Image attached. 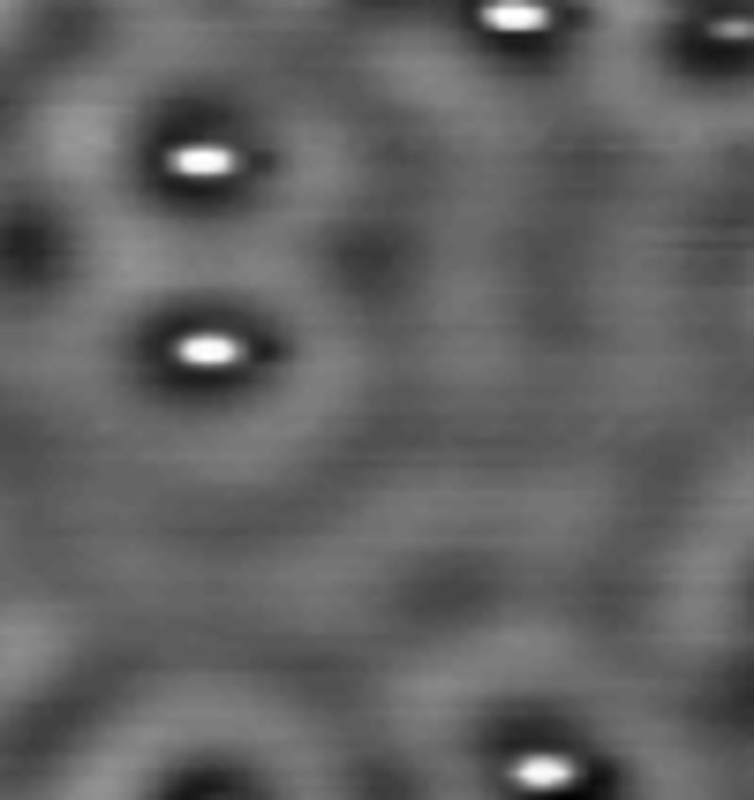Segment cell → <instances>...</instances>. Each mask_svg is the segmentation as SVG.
Segmentation results:
<instances>
[{
  "label": "cell",
  "instance_id": "cell-2",
  "mask_svg": "<svg viewBox=\"0 0 754 800\" xmlns=\"http://www.w3.org/2000/svg\"><path fill=\"white\" fill-rule=\"evenodd\" d=\"M174 355H181V363H234L242 347H234L227 333H189L181 347H174Z\"/></svg>",
  "mask_w": 754,
  "mask_h": 800
},
{
  "label": "cell",
  "instance_id": "cell-3",
  "mask_svg": "<svg viewBox=\"0 0 754 800\" xmlns=\"http://www.w3.org/2000/svg\"><path fill=\"white\" fill-rule=\"evenodd\" d=\"M513 778H521V786H574V762L566 756H528Z\"/></svg>",
  "mask_w": 754,
  "mask_h": 800
},
{
  "label": "cell",
  "instance_id": "cell-1",
  "mask_svg": "<svg viewBox=\"0 0 754 800\" xmlns=\"http://www.w3.org/2000/svg\"><path fill=\"white\" fill-rule=\"evenodd\" d=\"M167 167L181 174V181H197V174H205V181H219V174H234V152H227V144H174Z\"/></svg>",
  "mask_w": 754,
  "mask_h": 800
},
{
  "label": "cell",
  "instance_id": "cell-4",
  "mask_svg": "<svg viewBox=\"0 0 754 800\" xmlns=\"http://www.w3.org/2000/svg\"><path fill=\"white\" fill-rule=\"evenodd\" d=\"M483 23H491V31H536L544 15H536V8H499V0H491V8H483Z\"/></svg>",
  "mask_w": 754,
  "mask_h": 800
}]
</instances>
